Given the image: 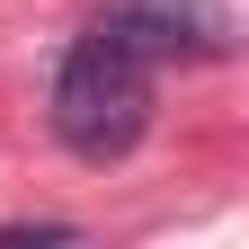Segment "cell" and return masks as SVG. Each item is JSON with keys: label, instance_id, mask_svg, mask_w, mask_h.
I'll return each instance as SVG.
<instances>
[{"label": "cell", "instance_id": "7a4b0ae2", "mask_svg": "<svg viewBox=\"0 0 249 249\" xmlns=\"http://www.w3.org/2000/svg\"><path fill=\"white\" fill-rule=\"evenodd\" d=\"M107 36H124L142 62H213L231 53V9H213V0H107L98 9Z\"/></svg>", "mask_w": 249, "mask_h": 249}, {"label": "cell", "instance_id": "6da1fadb", "mask_svg": "<svg viewBox=\"0 0 249 249\" xmlns=\"http://www.w3.org/2000/svg\"><path fill=\"white\" fill-rule=\"evenodd\" d=\"M151 71H160V62H142L124 36H107V27L89 18V36L62 53V71H53V142L71 151V160H89V169L124 160V151L151 134Z\"/></svg>", "mask_w": 249, "mask_h": 249}]
</instances>
